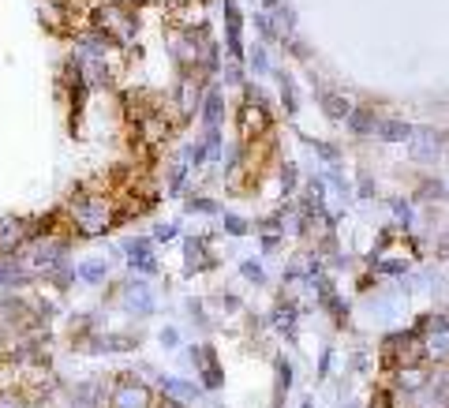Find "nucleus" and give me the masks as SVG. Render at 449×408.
<instances>
[{"label":"nucleus","mask_w":449,"mask_h":408,"mask_svg":"<svg viewBox=\"0 0 449 408\" xmlns=\"http://www.w3.org/2000/svg\"><path fill=\"white\" fill-rule=\"evenodd\" d=\"M303 408H314V404H311V401H303Z\"/></svg>","instance_id":"nucleus-41"},{"label":"nucleus","mask_w":449,"mask_h":408,"mask_svg":"<svg viewBox=\"0 0 449 408\" xmlns=\"http://www.w3.org/2000/svg\"><path fill=\"white\" fill-rule=\"evenodd\" d=\"M203 124L206 128H221L224 124V90L221 86H210L203 94Z\"/></svg>","instance_id":"nucleus-12"},{"label":"nucleus","mask_w":449,"mask_h":408,"mask_svg":"<svg viewBox=\"0 0 449 408\" xmlns=\"http://www.w3.org/2000/svg\"><path fill=\"white\" fill-rule=\"evenodd\" d=\"M296 188H300V169L288 162V165L281 169V195H292Z\"/></svg>","instance_id":"nucleus-31"},{"label":"nucleus","mask_w":449,"mask_h":408,"mask_svg":"<svg viewBox=\"0 0 449 408\" xmlns=\"http://www.w3.org/2000/svg\"><path fill=\"white\" fill-rule=\"evenodd\" d=\"M277 94H281V105H285V116L292 120V116L300 113V90L292 83V75H285V72H277Z\"/></svg>","instance_id":"nucleus-14"},{"label":"nucleus","mask_w":449,"mask_h":408,"mask_svg":"<svg viewBox=\"0 0 449 408\" xmlns=\"http://www.w3.org/2000/svg\"><path fill=\"white\" fill-rule=\"evenodd\" d=\"M75 278L86 281V285H105V281H109V262H105V259H90V262H83V266L75 270Z\"/></svg>","instance_id":"nucleus-15"},{"label":"nucleus","mask_w":449,"mask_h":408,"mask_svg":"<svg viewBox=\"0 0 449 408\" xmlns=\"http://www.w3.org/2000/svg\"><path fill=\"white\" fill-rule=\"evenodd\" d=\"M224 45H229V60L240 64L247 57L244 49V16L236 8V0H224Z\"/></svg>","instance_id":"nucleus-4"},{"label":"nucleus","mask_w":449,"mask_h":408,"mask_svg":"<svg viewBox=\"0 0 449 408\" xmlns=\"http://www.w3.org/2000/svg\"><path fill=\"white\" fill-rule=\"evenodd\" d=\"M307 147H311V154H319L329 165L341 162V147H334V142H326V139H307Z\"/></svg>","instance_id":"nucleus-21"},{"label":"nucleus","mask_w":449,"mask_h":408,"mask_svg":"<svg viewBox=\"0 0 449 408\" xmlns=\"http://www.w3.org/2000/svg\"><path fill=\"white\" fill-rule=\"evenodd\" d=\"M445 195H449V180H445Z\"/></svg>","instance_id":"nucleus-42"},{"label":"nucleus","mask_w":449,"mask_h":408,"mask_svg":"<svg viewBox=\"0 0 449 408\" xmlns=\"http://www.w3.org/2000/svg\"><path fill=\"white\" fill-rule=\"evenodd\" d=\"M329 367H334V352H329V348H326V352H322V356H319V382H322V378L329 375Z\"/></svg>","instance_id":"nucleus-38"},{"label":"nucleus","mask_w":449,"mask_h":408,"mask_svg":"<svg viewBox=\"0 0 449 408\" xmlns=\"http://www.w3.org/2000/svg\"><path fill=\"white\" fill-rule=\"evenodd\" d=\"M150 404H154V393L135 375H120L109 390V408H150Z\"/></svg>","instance_id":"nucleus-2"},{"label":"nucleus","mask_w":449,"mask_h":408,"mask_svg":"<svg viewBox=\"0 0 449 408\" xmlns=\"http://www.w3.org/2000/svg\"><path fill=\"white\" fill-rule=\"evenodd\" d=\"M378 278H404L408 273V259H375V262H367Z\"/></svg>","instance_id":"nucleus-17"},{"label":"nucleus","mask_w":449,"mask_h":408,"mask_svg":"<svg viewBox=\"0 0 449 408\" xmlns=\"http://www.w3.org/2000/svg\"><path fill=\"white\" fill-rule=\"evenodd\" d=\"M214 304H217V307H224V311H240V307H244V304H240V296H232V293H224V296H217V300H214Z\"/></svg>","instance_id":"nucleus-37"},{"label":"nucleus","mask_w":449,"mask_h":408,"mask_svg":"<svg viewBox=\"0 0 449 408\" xmlns=\"http://www.w3.org/2000/svg\"><path fill=\"white\" fill-rule=\"evenodd\" d=\"M157 390L169 393V397H176V401H199L203 397V386H195L188 382V378H180V375H157Z\"/></svg>","instance_id":"nucleus-9"},{"label":"nucleus","mask_w":449,"mask_h":408,"mask_svg":"<svg viewBox=\"0 0 449 408\" xmlns=\"http://www.w3.org/2000/svg\"><path fill=\"white\" fill-rule=\"evenodd\" d=\"M378 120H382V116H378L375 109H367V105H360V109H352V113H348L345 128H348V135H356V139H375Z\"/></svg>","instance_id":"nucleus-10"},{"label":"nucleus","mask_w":449,"mask_h":408,"mask_svg":"<svg viewBox=\"0 0 449 408\" xmlns=\"http://www.w3.org/2000/svg\"><path fill=\"white\" fill-rule=\"evenodd\" d=\"M120 304H124L127 314H139V319H147V314H154V307H157V296L150 293L147 281H127L124 293H120Z\"/></svg>","instance_id":"nucleus-6"},{"label":"nucleus","mask_w":449,"mask_h":408,"mask_svg":"<svg viewBox=\"0 0 449 408\" xmlns=\"http://www.w3.org/2000/svg\"><path fill=\"white\" fill-rule=\"evenodd\" d=\"M214 266H217V255L210 251V236H188L183 240V273H203Z\"/></svg>","instance_id":"nucleus-3"},{"label":"nucleus","mask_w":449,"mask_h":408,"mask_svg":"<svg viewBox=\"0 0 449 408\" xmlns=\"http://www.w3.org/2000/svg\"><path fill=\"white\" fill-rule=\"evenodd\" d=\"M322 180H326V183H329V188H334V191L341 195V199H348V195H352V188H348V180H345V176H341V169H337V165H334V169H329V173H326Z\"/></svg>","instance_id":"nucleus-30"},{"label":"nucleus","mask_w":449,"mask_h":408,"mask_svg":"<svg viewBox=\"0 0 449 408\" xmlns=\"http://www.w3.org/2000/svg\"><path fill=\"white\" fill-rule=\"evenodd\" d=\"M127 266L131 273H142V278H157V255L147 251V255H131L127 259Z\"/></svg>","instance_id":"nucleus-20"},{"label":"nucleus","mask_w":449,"mask_h":408,"mask_svg":"<svg viewBox=\"0 0 449 408\" xmlns=\"http://www.w3.org/2000/svg\"><path fill=\"white\" fill-rule=\"evenodd\" d=\"M356 195H360V199H375L378 195V183H375L371 173H360V188H356Z\"/></svg>","instance_id":"nucleus-33"},{"label":"nucleus","mask_w":449,"mask_h":408,"mask_svg":"<svg viewBox=\"0 0 449 408\" xmlns=\"http://www.w3.org/2000/svg\"><path fill=\"white\" fill-rule=\"evenodd\" d=\"M445 195V180H424L419 183V199H438Z\"/></svg>","instance_id":"nucleus-32"},{"label":"nucleus","mask_w":449,"mask_h":408,"mask_svg":"<svg viewBox=\"0 0 449 408\" xmlns=\"http://www.w3.org/2000/svg\"><path fill=\"white\" fill-rule=\"evenodd\" d=\"M221 75H224V83H229V86H244V68H240V64H229Z\"/></svg>","instance_id":"nucleus-35"},{"label":"nucleus","mask_w":449,"mask_h":408,"mask_svg":"<svg viewBox=\"0 0 449 408\" xmlns=\"http://www.w3.org/2000/svg\"><path fill=\"white\" fill-rule=\"evenodd\" d=\"M292 390V363L285 356L273 360V408H281V397Z\"/></svg>","instance_id":"nucleus-13"},{"label":"nucleus","mask_w":449,"mask_h":408,"mask_svg":"<svg viewBox=\"0 0 449 408\" xmlns=\"http://www.w3.org/2000/svg\"><path fill=\"white\" fill-rule=\"evenodd\" d=\"M240 273H244L247 281H255V285L266 281V266H262V259H244L240 262Z\"/></svg>","instance_id":"nucleus-26"},{"label":"nucleus","mask_w":449,"mask_h":408,"mask_svg":"<svg viewBox=\"0 0 449 408\" xmlns=\"http://www.w3.org/2000/svg\"><path fill=\"white\" fill-rule=\"evenodd\" d=\"M221 225H224V232H229V236H236V240L251 232V221L240 217V214H221Z\"/></svg>","instance_id":"nucleus-23"},{"label":"nucleus","mask_w":449,"mask_h":408,"mask_svg":"<svg viewBox=\"0 0 449 408\" xmlns=\"http://www.w3.org/2000/svg\"><path fill=\"white\" fill-rule=\"evenodd\" d=\"M0 408H34L23 390H0Z\"/></svg>","instance_id":"nucleus-28"},{"label":"nucleus","mask_w":449,"mask_h":408,"mask_svg":"<svg viewBox=\"0 0 449 408\" xmlns=\"http://www.w3.org/2000/svg\"><path fill=\"white\" fill-rule=\"evenodd\" d=\"M442 135L434 128H416L412 142H408V157H412L416 165H434L442 157Z\"/></svg>","instance_id":"nucleus-5"},{"label":"nucleus","mask_w":449,"mask_h":408,"mask_svg":"<svg viewBox=\"0 0 449 408\" xmlns=\"http://www.w3.org/2000/svg\"><path fill=\"white\" fill-rule=\"evenodd\" d=\"M262 236V251H277V247H281V232H258Z\"/></svg>","instance_id":"nucleus-36"},{"label":"nucleus","mask_w":449,"mask_h":408,"mask_svg":"<svg viewBox=\"0 0 449 408\" xmlns=\"http://www.w3.org/2000/svg\"><path fill=\"white\" fill-rule=\"evenodd\" d=\"M262 4H266V8H273V11H277V8H281V0H262Z\"/></svg>","instance_id":"nucleus-40"},{"label":"nucleus","mask_w":449,"mask_h":408,"mask_svg":"<svg viewBox=\"0 0 449 408\" xmlns=\"http://www.w3.org/2000/svg\"><path fill=\"white\" fill-rule=\"evenodd\" d=\"M109 206H113V203H105L101 195H86V191L72 195L68 214H72L75 232L83 236V240H90V236H101L109 225H116V221L109 217Z\"/></svg>","instance_id":"nucleus-1"},{"label":"nucleus","mask_w":449,"mask_h":408,"mask_svg":"<svg viewBox=\"0 0 449 408\" xmlns=\"http://www.w3.org/2000/svg\"><path fill=\"white\" fill-rule=\"evenodd\" d=\"M157 341H161V348H176L180 345V330L176 326H165V330L157 334Z\"/></svg>","instance_id":"nucleus-34"},{"label":"nucleus","mask_w":449,"mask_h":408,"mask_svg":"<svg viewBox=\"0 0 449 408\" xmlns=\"http://www.w3.org/2000/svg\"><path fill=\"white\" fill-rule=\"evenodd\" d=\"M157 408H188L183 401H176V397H169V393H161V401H157Z\"/></svg>","instance_id":"nucleus-39"},{"label":"nucleus","mask_w":449,"mask_h":408,"mask_svg":"<svg viewBox=\"0 0 449 408\" xmlns=\"http://www.w3.org/2000/svg\"><path fill=\"white\" fill-rule=\"evenodd\" d=\"M314 98H319V109L326 113V120H348V113L356 105L345 98V90H326V86H314Z\"/></svg>","instance_id":"nucleus-7"},{"label":"nucleus","mask_w":449,"mask_h":408,"mask_svg":"<svg viewBox=\"0 0 449 408\" xmlns=\"http://www.w3.org/2000/svg\"><path fill=\"white\" fill-rule=\"evenodd\" d=\"M183 210H188V214H203V217H217L221 214V206L214 203V199H206V195H188V203H183Z\"/></svg>","instance_id":"nucleus-18"},{"label":"nucleus","mask_w":449,"mask_h":408,"mask_svg":"<svg viewBox=\"0 0 449 408\" xmlns=\"http://www.w3.org/2000/svg\"><path fill=\"white\" fill-rule=\"evenodd\" d=\"M247 64H251V72L255 75H270L273 68H270V57H266V45H255L247 52Z\"/></svg>","instance_id":"nucleus-24"},{"label":"nucleus","mask_w":449,"mask_h":408,"mask_svg":"<svg viewBox=\"0 0 449 408\" xmlns=\"http://www.w3.org/2000/svg\"><path fill=\"white\" fill-rule=\"evenodd\" d=\"M183 188H188V165H173L169 169V195H183Z\"/></svg>","instance_id":"nucleus-25"},{"label":"nucleus","mask_w":449,"mask_h":408,"mask_svg":"<svg viewBox=\"0 0 449 408\" xmlns=\"http://www.w3.org/2000/svg\"><path fill=\"white\" fill-rule=\"evenodd\" d=\"M176 232H180L176 221H161V225H154V236H150V240H154V244H173Z\"/></svg>","instance_id":"nucleus-29"},{"label":"nucleus","mask_w":449,"mask_h":408,"mask_svg":"<svg viewBox=\"0 0 449 408\" xmlns=\"http://www.w3.org/2000/svg\"><path fill=\"white\" fill-rule=\"evenodd\" d=\"M375 135L382 139V142H412V135H416V128L408 124V120H401V116H382L378 120V131Z\"/></svg>","instance_id":"nucleus-11"},{"label":"nucleus","mask_w":449,"mask_h":408,"mask_svg":"<svg viewBox=\"0 0 449 408\" xmlns=\"http://www.w3.org/2000/svg\"><path fill=\"white\" fill-rule=\"evenodd\" d=\"M255 26H258V34H262V42H273V38H281V26H277V19L273 16H255Z\"/></svg>","instance_id":"nucleus-27"},{"label":"nucleus","mask_w":449,"mask_h":408,"mask_svg":"<svg viewBox=\"0 0 449 408\" xmlns=\"http://www.w3.org/2000/svg\"><path fill=\"white\" fill-rule=\"evenodd\" d=\"M296 319H300V307H296L292 296H281V300L273 304V311H270L273 330H281L288 341H296Z\"/></svg>","instance_id":"nucleus-8"},{"label":"nucleus","mask_w":449,"mask_h":408,"mask_svg":"<svg viewBox=\"0 0 449 408\" xmlns=\"http://www.w3.org/2000/svg\"><path fill=\"white\" fill-rule=\"evenodd\" d=\"M390 210H393V217L404 225V232H412V225H416V206H412V199H393Z\"/></svg>","instance_id":"nucleus-19"},{"label":"nucleus","mask_w":449,"mask_h":408,"mask_svg":"<svg viewBox=\"0 0 449 408\" xmlns=\"http://www.w3.org/2000/svg\"><path fill=\"white\" fill-rule=\"evenodd\" d=\"M322 311H329V319H334L337 326H345V322H348V304H345V300H341L337 293L329 296V300H322Z\"/></svg>","instance_id":"nucleus-22"},{"label":"nucleus","mask_w":449,"mask_h":408,"mask_svg":"<svg viewBox=\"0 0 449 408\" xmlns=\"http://www.w3.org/2000/svg\"><path fill=\"white\" fill-rule=\"evenodd\" d=\"M199 382H203V390H221L224 386V367H221L217 356L199 367Z\"/></svg>","instance_id":"nucleus-16"}]
</instances>
